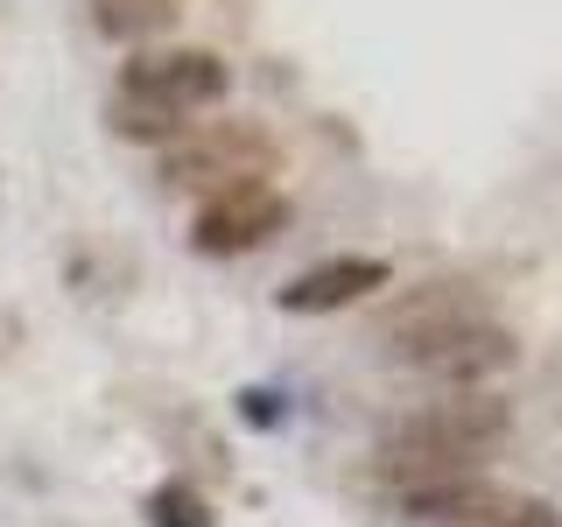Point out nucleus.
I'll return each instance as SVG.
<instances>
[{
  "label": "nucleus",
  "instance_id": "f8f14e48",
  "mask_svg": "<svg viewBox=\"0 0 562 527\" xmlns=\"http://www.w3.org/2000/svg\"><path fill=\"white\" fill-rule=\"evenodd\" d=\"M239 415L254 422V429H274V422H281V394H268V386H246V394H239Z\"/></svg>",
  "mask_w": 562,
  "mask_h": 527
},
{
  "label": "nucleus",
  "instance_id": "20e7f679",
  "mask_svg": "<svg viewBox=\"0 0 562 527\" xmlns=\"http://www.w3.org/2000/svg\"><path fill=\"white\" fill-rule=\"evenodd\" d=\"M471 324H485V295L471 289V281H457V274H436V281H415V289H401L394 303L380 310V345H386V359H401V366H415L429 345H443L450 330H471Z\"/></svg>",
  "mask_w": 562,
  "mask_h": 527
},
{
  "label": "nucleus",
  "instance_id": "f257e3e1",
  "mask_svg": "<svg viewBox=\"0 0 562 527\" xmlns=\"http://www.w3.org/2000/svg\"><path fill=\"white\" fill-rule=\"evenodd\" d=\"M514 436V408H506L492 386H471V394H436L422 408L394 415L373 436V471L380 485L394 492H422V485H443V479H471V464Z\"/></svg>",
  "mask_w": 562,
  "mask_h": 527
},
{
  "label": "nucleus",
  "instance_id": "1a4fd4ad",
  "mask_svg": "<svg viewBox=\"0 0 562 527\" xmlns=\"http://www.w3.org/2000/svg\"><path fill=\"white\" fill-rule=\"evenodd\" d=\"M85 14H92V29L105 43H148V35L176 29L183 0H85Z\"/></svg>",
  "mask_w": 562,
  "mask_h": 527
},
{
  "label": "nucleus",
  "instance_id": "0eeeda50",
  "mask_svg": "<svg viewBox=\"0 0 562 527\" xmlns=\"http://www.w3.org/2000/svg\"><path fill=\"white\" fill-rule=\"evenodd\" d=\"M394 268L373 254H338V260H316L281 289V310L289 316H324V310H345V303H366L373 289H386Z\"/></svg>",
  "mask_w": 562,
  "mask_h": 527
},
{
  "label": "nucleus",
  "instance_id": "39448f33",
  "mask_svg": "<svg viewBox=\"0 0 562 527\" xmlns=\"http://www.w3.org/2000/svg\"><path fill=\"white\" fill-rule=\"evenodd\" d=\"M281 225H289V198L274 183H239V190H218V198L198 204L190 218V246L211 260H233V254H254L268 246Z\"/></svg>",
  "mask_w": 562,
  "mask_h": 527
},
{
  "label": "nucleus",
  "instance_id": "7ed1b4c3",
  "mask_svg": "<svg viewBox=\"0 0 562 527\" xmlns=\"http://www.w3.org/2000/svg\"><path fill=\"white\" fill-rule=\"evenodd\" d=\"M274 169H281V148L254 120H204V127L176 134L162 148V183L169 190H204V198L239 190V183H268Z\"/></svg>",
  "mask_w": 562,
  "mask_h": 527
},
{
  "label": "nucleus",
  "instance_id": "6e6552de",
  "mask_svg": "<svg viewBox=\"0 0 562 527\" xmlns=\"http://www.w3.org/2000/svg\"><path fill=\"white\" fill-rule=\"evenodd\" d=\"M520 492L492 485V479H443V485H422V492H401V514L422 520V527H479L492 514H506Z\"/></svg>",
  "mask_w": 562,
  "mask_h": 527
},
{
  "label": "nucleus",
  "instance_id": "423d86ee",
  "mask_svg": "<svg viewBox=\"0 0 562 527\" xmlns=\"http://www.w3.org/2000/svg\"><path fill=\"white\" fill-rule=\"evenodd\" d=\"M514 366V330H499L485 316V324H471V330H450L443 345H429L415 359V373H429L443 394H471V386H485L492 373H506Z\"/></svg>",
  "mask_w": 562,
  "mask_h": 527
},
{
  "label": "nucleus",
  "instance_id": "9b49d317",
  "mask_svg": "<svg viewBox=\"0 0 562 527\" xmlns=\"http://www.w3.org/2000/svg\"><path fill=\"white\" fill-rule=\"evenodd\" d=\"M479 527H562V514L549 500H514L506 514H492V520H479Z\"/></svg>",
  "mask_w": 562,
  "mask_h": 527
},
{
  "label": "nucleus",
  "instance_id": "9d476101",
  "mask_svg": "<svg viewBox=\"0 0 562 527\" xmlns=\"http://www.w3.org/2000/svg\"><path fill=\"white\" fill-rule=\"evenodd\" d=\"M148 527H218V514H211V500L198 485L169 479V485L148 492Z\"/></svg>",
  "mask_w": 562,
  "mask_h": 527
},
{
  "label": "nucleus",
  "instance_id": "f03ea898",
  "mask_svg": "<svg viewBox=\"0 0 562 527\" xmlns=\"http://www.w3.org/2000/svg\"><path fill=\"white\" fill-rule=\"evenodd\" d=\"M225 85H233V70L218 49H140L105 99V127L120 141H162L169 148L176 134H190L204 105L225 99Z\"/></svg>",
  "mask_w": 562,
  "mask_h": 527
}]
</instances>
